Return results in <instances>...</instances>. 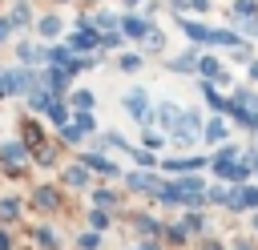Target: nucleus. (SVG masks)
Wrapping results in <instances>:
<instances>
[{"mask_svg":"<svg viewBox=\"0 0 258 250\" xmlns=\"http://www.w3.org/2000/svg\"><path fill=\"white\" fill-rule=\"evenodd\" d=\"M230 113H234V121H238L242 129H258V97H254L250 89H242V93L234 97Z\"/></svg>","mask_w":258,"mask_h":250,"instance_id":"obj_1","label":"nucleus"},{"mask_svg":"<svg viewBox=\"0 0 258 250\" xmlns=\"http://www.w3.org/2000/svg\"><path fill=\"white\" fill-rule=\"evenodd\" d=\"M0 85H4V93H32L36 77L28 69H0Z\"/></svg>","mask_w":258,"mask_h":250,"instance_id":"obj_2","label":"nucleus"},{"mask_svg":"<svg viewBox=\"0 0 258 250\" xmlns=\"http://www.w3.org/2000/svg\"><path fill=\"white\" fill-rule=\"evenodd\" d=\"M198 133H202V117H198V113H181V121L173 125L169 137H173L177 145H189V141H198Z\"/></svg>","mask_w":258,"mask_h":250,"instance_id":"obj_3","label":"nucleus"},{"mask_svg":"<svg viewBox=\"0 0 258 250\" xmlns=\"http://www.w3.org/2000/svg\"><path fill=\"white\" fill-rule=\"evenodd\" d=\"M125 109L133 113V121H137V125H149V121H153V109H149V101H145V93H141V89L125 93Z\"/></svg>","mask_w":258,"mask_h":250,"instance_id":"obj_4","label":"nucleus"},{"mask_svg":"<svg viewBox=\"0 0 258 250\" xmlns=\"http://www.w3.org/2000/svg\"><path fill=\"white\" fill-rule=\"evenodd\" d=\"M44 60H48L52 69H64V73H73V69H81V65H89V60H77V56H73V48H64V44H56V48H48V52H44Z\"/></svg>","mask_w":258,"mask_h":250,"instance_id":"obj_5","label":"nucleus"},{"mask_svg":"<svg viewBox=\"0 0 258 250\" xmlns=\"http://www.w3.org/2000/svg\"><path fill=\"white\" fill-rule=\"evenodd\" d=\"M254 206H258V190L254 185H238L230 194V210H254Z\"/></svg>","mask_w":258,"mask_h":250,"instance_id":"obj_6","label":"nucleus"},{"mask_svg":"<svg viewBox=\"0 0 258 250\" xmlns=\"http://www.w3.org/2000/svg\"><path fill=\"white\" fill-rule=\"evenodd\" d=\"M64 85H69V73L64 69H48L44 73V89L48 93H64Z\"/></svg>","mask_w":258,"mask_h":250,"instance_id":"obj_7","label":"nucleus"},{"mask_svg":"<svg viewBox=\"0 0 258 250\" xmlns=\"http://www.w3.org/2000/svg\"><path fill=\"white\" fill-rule=\"evenodd\" d=\"M0 157H4V165H20L24 161V145L20 141H4L0 145Z\"/></svg>","mask_w":258,"mask_h":250,"instance_id":"obj_8","label":"nucleus"},{"mask_svg":"<svg viewBox=\"0 0 258 250\" xmlns=\"http://www.w3.org/2000/svg\"><path fill=\"white\" fill-rule=\"evenodd\" d=\"M129 185H133V190H153V194H157V190H161V177H153V173H141V169H137V173H129Z\"/></svg>","mask_w":258,"mask_h":250,"instance_id":"obj_9","label":"nucleus"},{"mask_svg":"<svg viewBox=\"0 0 258 250\" xmlns=\"http://www.w3.org/2000/svg\"><path fill=\"white\" fill-rule=\"evenodd\" d=\"M121 28H125L129 36H137V40H141V36H145V32H149L153 24H149L145 16H125V24H121Z\"/></svg>","mask_w":258,"mask_h":250,"instance_id":"obj_10","label":"nucleus"},{"mask_svg":"<svg viewBox=\"0 0 258 250\" xmlns=\"http://www.w3.org/2000/svg\"><path fill=\"white\" fill-rule=\"evenodd\" d=\"M157 121H161V125H165V129H169V133H173V125H177V121H181V113H177V109H173V105H169V101H165V105H161V109H157Z\"/></svg>","mask_w":258,"mask_h":250,"instance_id":"obj_11","label":"nucleus"},{"mask_svg":"<svg viewBox=\"0 0 258 250\" xmlns=\"http://www.w3.org/2000/svg\"><path fill=\"white\" fill-rule=\"evenodd\" d=\"M85 165H93V169H101V173H113V177H117V165H113L109 157H101V153H85Z\"/></svg>","mask_w":258,"mask_h":250,"instance_id":"obj_12","label":"nucleus"},{"mask_svg":"<svg viewBox=\"0 0 258 250\" xmlns=\"http://www.w3.org/2000/svg\"><path fill=\"white\" fill-rule=\"evenodd\" d=\"M141 48H149V52H161V48H165V36H161L157 28H149V32L141 36Z\"/></svg>","mask_w":258,"mask_h":250,"instance_id":"obj_13","label":"nucleus"},{"mask_svg":"<svg viewBox=\"0 0 258 250\" xmlns=\"http://www.w3.org/2000/svg\"><path fill=\"white\" fill-rule=\"evenodd\" d=\"M64 181H69V185H77V190H85V185H89V173H85V165H73V169H64Z\"/></svg>","mask_w":258,"mask_h":250,"instance_id":"obj_14","label":"nucleus"},{"mask_svg":"<svg viewBox=\"0 0 258 250\" xmlns=\"http://www.w3.org/2000/svg\"><path fill=\"white\" fill-rule=\"evenodd\" d=\"M198 69H202V73H206V77H218V81H222V85H226V77H222V65H218V60H214V56H202V60H198Z\"/></svg>","mask_w":258,"mask_h":250,"instance_id":"obj_15","label":"nucleus"},{"mask_svg":"<svg viewBox=\"0 0 258 250\" xmlns=\"http://www.w3.org/2000/svg\"><path fill=\"white\" fill-rule=\"evenodd\" d=\"M44 113H48V121H56V125H64V105H60L56 97H48V105H44Z\"/></svg>","mask_w":258,"mask_h":250,"instance_id":"obj_16","label":"nucleus"},{"mask_svg":"<svg viewBox=\"0 0 258 250\" xmlns=\"http://www.w3.org/2000/svg\"><path fill=\"white\" fill-rule=\"evenodd\" d=\"M165 169H169V173H177V169H202V157H181V161H165Z\"/></svg>","mask_w":258,"mask_h":250,"instance_id":"obj_17","label":"nucleus"},{"mask_svg":"<svg viewBox=\"0 0 258 250\" xmlns=\"http://www.w3.org/2000/svg\"><path fill=\"white\" fill-rule=\"evenodd\" d=\"M181 28H185V36H194V40H206V36H210V28H206V24H194V20H181Z\"/></svg>","mask_w":258,"mask_h":250,"instance_id":"obj_18","label":"nucleus"},{"mask_svg":"<svg viewBox=\"0 0 258 250\" xmlns=\"http://www.w3.org/2000/svg\"><path fill=\"white\" fill-rule=\"evenodd\" d=\"M16 214H20V202H12V198H4V202H0V222H12Z\"/></svg>","mask_w":258,"mask_h":250,"instance_id":"obj_19","label":"nucleus"},{"mask_svg":"<svg viewBox=\"0 0 258 250\" xmlns=\"http://www.w3.org/2000/svg\"><path fill=\"white\" fill-rule=\"evenodd\" d=\"M60 32V20L56 16H40V36H56Z\"/></svg>","mask_w":258,"mask_h":250,"instance_id":"obj_20","label":"nucleus"},{"mask_svg":"<svg viewBox=\"0 0 258 250\" xmlns=\"http://www.w3.org/2000/svg\"><path fill=\"white\" fill-rule=\"evenodd\" d=\"M169 65H173V69H181V73H189V69H198V56H194V52H185V56H173Z\"/></svg>","mask_w":258,"mask_h":250,"instance_id":"obj_21","label":"nucleus"},{"mask_svg":"<svg viewBox=\"0 0 258 250\" xmlns=\"http://www.w3.org/2000/svg\"><path fill=\"white\" fill-rule=\"evenodd\" d=\"M222 137H226V125L222 121H210L206 125V141H222Z\"/></svg>","mask_w":258,"mask_h":250,"instance_id":"obj_22","label":"nucleus"},{"mask_svg":"<svg viewBox=\"0 0 258 250\" xmlns=\"http://www.w3.org/2000/svg\"><path fill=\"white\" fill-rule=\"evenodd\" d=\"M89 226H93V230H105V226H109V214H105V210H93V214H89Z\"/></svg>","mask_w":258,"mask_h":250,"instance_id":"obj_23","label":"nucleus"},{"mask_svg":"<svg viewBox=\"0 0 258 250\" xmlns=\"http://www.w3.org/2000/svg\"><path fill=\"white\" fill-rule=\"evenodd\" d=\"M36 242H40L44 250H56V234H52V230H36Z\"/></svg>","mask_w":258,"mask_h":250,"instance_id":"obj_24","label":"nucleus"},{"mask_svg":"<svg viewBox=\"0 0 258 250\" xmlns=\"http://www.w3.org/2000/svg\"><path fill=\"white\" fill-rule=\"evenodd\" d=\"M101 145H109V149H125V137H121V133H105Z\"/></svg>","mask_w":258,"mask_h":250,"instance_id":"obj_25","label":"nucleus"},{"mask_svg":"<svg viewBox=\"0 0 258 250\" xmlns=\"http://www.w3.org/2000/svg\"><path fill=\"white\" fill-rule=\"evenodd\" d=\"M93 198H97V206H117V194L113 190H97Z\"/></svg>","mask_w":258,"mask_h":250,"instance_id":"obj_26","label":"nucleus"},{"mask_svg":"<svg viewBox=\"0 0 258 250\" xmlns=\"http://www.w3.org/2000/svg\"><path fill=\"white\" fill-rule=\"evenodd\" d=\"M234 12H238V16H242V12H246V16H258L254 0H234Z\"/></svg>","mask_w":258,"mask_h":250,"instance_id":"obj_27","label":"nucleus"},{"mask_svg":"<svg viewBox=\"0 0 258 250\" xmlns=\"http://www.w3.org/2000/svg\"><path fill=\"white\" fill-rule=\"evenodd\" d=\"M36 206H56V194L52 190H36Z\"/></svg>","mask_w":258,"mask_h":250,"instance_id":"obj_28","label":"nucleus"},{"mask_svg":"<svg viewBox=\"0 0 258 250\" xmlns=\"http://www.w3.org/2000/svg\"><path fill=\"white\" fill-rule=\"evenodd\" d=\"M173 8H210V0H169Z\"/></svg>","mask_w":258,"mask_h":250,"instance_id":"obj_29","label":"nucleus"},{"mask_svg":"<svg viewBox=\"0 0 258 250\" xmlns=\"http://www.w3.org/2000/svg\"><path fill=\"white\" fill-rule=\"evenodd\" d=\"M16 52H20V60H24V65H28V60H36V56H40V52H36V48H32V44H20V48H16Z\"/></svg>","mask_w":258,"mask_h":250,"instance_id":"obj_30","label":"nucleus"},{"mask_svg":"<svg viewBox=\"0 0 258 250\" xmlns=\"http://www.w3.org/2000/svg\"><path fill=\"white\" fill-rule=\"evenodd\" d=\"M77 129L89 133V129H93V113H77Z\"/></svg>","mask_w":258,"mask_h":250,"instance_id":"obj_31","label":"nucleus"},{"mask_svg":"<svg viewBox=\"0 0 258 250\" xmlns=\"http://www.w3.org/2000/svg\"><path fill=\"white\" fill-rule=\"evenodd\" d=\"M97 246H101L97 234H81V250H97Z\"/></svg>","mask_w":258,"mask_h":250,"instance_id":"obj_32","label":"nucleus"},{"mask_svg":"<svg viewBox=\"0 0 258 250\" xmlns=\"http://www.w3.org/2000/svg\"><path fill=\"white\" fill-rule=\"evenodd\" d=\"M137 65H141V56H121V69H125V73H133Z\"/></svg>","mask_w":258,"mask_h":250,"instance_id":"obj_33","label":"nucleus"},{"mask_svg":"<svg viewBox=\"0 0 258 250\" xmlns=\"http://www.w3.org/2000/svg\"><path fill=\"white\" fill-rule=\"evenodd\" d=\"M64 141H73V145H77V141H81V129H77V125H64Z\"/></svg>","mask_w":258,"mask_h":250,"instance_id":"obj_34","label":"nucleus"},{"mask_svg":"<svg viewBox=\"0 0 258 250\" xmlns=\"http://www.w3.org/2000/svg\"><path fill=\"white\" fill-rule=\"evenodd\" d=\"M73 101H77V109H89V105H93V97H89V93H77Z\"/></svg>","mask_w":258,"mask_h":250,"instance_id":"obj_35","label":"nucleus"},{"mask_svg":"<svg viewBox=\"0 0 258 250\" xmlns=\"http://www.w3.org/2000/svg\"><path fill=\"white\" fill-rule=\"evenodd\" d=\"M12 28H16V24H12V16H8V20H0V40H8V32H12Z\"/></svg>","mask_w":258,"mask_h":250,"instance_id":"obj_36","label":"nucleus"},{"mask_svg":"<svg viewBox=\"0 0 258 250\" xmlns=\"http://www.w3.org/2000/svg\"><path fill=\"white\" fill-rule=\"evenodd\" d=\"M242 24H246V32H254V36H258V16H250V20H242Z\"/></svg>","mask_w":258,"mask_h":250,"instance_id":"obj_37","label":"nucleus"},{"mask_svg":"<svg viewBox=\"0 0 258 250\" xmlns=\"http://www.w3.org/2000/svg\"><path fill=\"white\" fill-rule=\"evenodd\" d=\"M0 250H8V234L4 230H0Z\"/></svg>","mask_w":258,"mask_h":250,"instance_id":"obj_38","label":"nucleus"},{"mask_svg":"<svg viewBox=\"0 0 258 250\" xmlns=\"http://www.w3.org/2000/svg\"><path fill=\"white\" fill-rule=\"evenodd\" d=\"M238 250H250V242H238Z\"/></svg>","mask_w":258,"mask_h":250,"instance_id":"obj_39","label":"nucleus"},{"mask_svg":"<svg viewBox=\"0 0 258 250\" xmlns=\"http://www.w3.org/2000/svg\"><path fill=\"white\" fill-rule=\"evenodd\" d=\"M141 250H157V246H141Z\"/></svg>","mask_w":258,"mask_h":250,"instance_id":"obj_40","label":"nucleus"},{"mask_svg":"<svg viewBox=\"0 0 258 250\" xmlns=\"http://www.w3.org/2000/svg\"><path fill=\"white\" fill-rule=\"evenodd\" d=\"M0 97H4V85H0Z\"/></svg>","mask_w":258,"mask_h":250,"instance_id":"obj_41","label":"nucleus"},{"mask_svg":"<svg viewBox=\"0 0 258 250\" xmlns=\"http://www.w3.org/2000/svg\"><path fill=\"white\" fill-rule=\"evenodd\" d=\"M210 250H218V246H210Z\"/></svg>","mask_w":258,"mask_h":250,"instance_id":"obj_42","label":"nucleus"},{"mask_svg":"<svg viewBox=\"0 0 258 250\" xmlns=\"http://www.w3.org/2000/svg\"><path fill=\"white\" fill-rule=\"evenodd\" d=\"M254 226H258V218H254Z\"/></svg>","mask_w":258,"mask_h":250,"instance_id":"obj_43","label":"nucleus"}]
</instances>
